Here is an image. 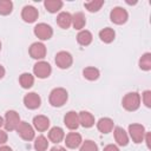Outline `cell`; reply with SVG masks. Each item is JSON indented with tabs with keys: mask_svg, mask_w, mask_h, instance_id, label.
Here are the masks:
<instances>
[{
	"mask_svg": "<svg viewBox=\"0 0 151 151\" xmlns=\"http://www.w3.org/2000/svg\"><path fill=\"white\" fill-rule=\"evenodd\" d=\"M67 91L63 87H57V88H53L50 93V104L52 106H55V107H60L63 106L66 100H67Z\"/></svg>",
	"mask_w": 151,
	"mask_h": 151,
	"instance_id": "6da1fadb",
	"label": "cell"
},
{
	"mask_svg": "<svg viewBox=\"0 0 151 151\" xmlns=\"http://www.w3.org/2000/svg\"><path fill=\"white\" fill-rule=\"evenodd\" d=\"M123 107L127 111H136L140 105V96L137 92H130L123 98Z\"/></svg>",
	"mask_w": 151,
	"mask_h": 151,
	"instance_id": "7a4b0ae2",
	"label": "cell"
},
{
	"mask_svg": "<svg viewBox=\"0 0 151 151\" xmlns=\"http://www.w3.org/2000/svg\"><path fill=\"white\" fill-rule=\"evenodd\" d=\"M19 124H20V117H19L18 112H15L13 110L7 111L5 114V119H4L5 129L7 131H13V130H17Z\"/></svg>",
	"mask_w": 151,
	"mask_h": 151,
	"instance_id": "3957f363",
	"label": "cell"
},
{
	"mask_svg": "<svg viewBox=\"0 0 151 151\" xmlns=\"http://www.w3.org/2000/svg\"><path fill=\"white\" fill-rule=\"evenodd\" d=\"M52 72L51 65L47 61H38L34 66H33V73L34 76H37L40 79L47 78Z\"/></svg>",
	"mask_w": 151,
	"mask_h": 151,
	"instance_id": "277c9868",
	"label": "cell"
},
{
	"mask_svg": "<svg viewBox=\"0 0 151 151\" xmlns=\"http://www.w3.org/2000/svg\"><path fill=\"white\" fill-rule=\"evenodd\" d=\"M129 132L134 143H142L145 138V129L140 124H131L129 126Z\"/></svg>",
	"mask_w": 151,
	"mask_h": 151,
	"instance_id": "5b68a950",
	"label": "cell"
},
{
	"mask_svg": "<svg viewBox=\"0 0 151 151\" xmlns=\"http://www.w3.org/2000/svg\"><path fill=\"white\" fill-rule=\"evenodd\" d=\"M17 132L24 140H32L34 138V129L26 122H20L17 127Z\"/></svg>",
	"mask_w": 151,
	"mask_h": 151,
	"instance_id": "8992f818",
	"label": "cell"
},
{
	"mask_svg": "<svg viewBox=\"0 0 151 151\" xmlns=\"http://www.w3.org/2000/svg\"><path fill=\"white\" fill-rule=\"evenodd\" d=\"M34 34L40 40H48L53 34V29H52V27L50 25L41 22V24H38L34 27Z\"/></svg>",
	"mask_w": 151,
	"mask_h": 151,
	"instance_id": "52a82bcc",
	"label": "cell"
},
{
	"mask_svg": "<svg viewBox=\"0 0 151 151\" xmlns=\"http://www.w3.org/2000/svg\"><path fill=\"white\" fill-rule=\"evenodd\" d=\"M127 17H129L127 12H126L124 8H122V7H114V8L111 11V13H110V19H111V21L114 22V24H117V25L124 24V22L127 20Z\"/></svg>",
	"mask_w": 151,
	"mask_h": 151,
	"instance_id": "ba28073f",
	"label": "cell"
},
{
	"mask_svg": "<svg viewBox=\"0 0 151 151\" xmlns=\"http://www.w3.org/2000/svg\"><path fill=\"white\" fill-rule=\"evenodd\" d=\"M72 55L66 51H60L55 55V64L59 68H68L72 65Z\"/></svg>",
	"mask_w": 151,
	"mask_h": 151,
	"instance_id": "9c48e42d",
	"label": "cell"
},
{
	"mask_svg": "<svg viewBox=\"0 0 151 151\" xmlns=\"http://www.w3.org/2000/svg\"><path fill=\"white\" fill-rule=\"evenodd\" d=\"M24 104L27 109L29 110H35L40 106L41 104V99L40 97L35 93V92H29L24 97Z\"/></svg>",
	"mask_w": 151,
	"mask_h": 151,
	"instance_id": "30bf717a",
	"label": "cell"
},
{
	"mask_svg": "<svg viewBox=\"0 0 151 151\" xmlns=\"http://www.w3.org/2000/svg\"><path fill=\"white\" fill-rule=\"evenodd\" d=\"M29 55L33 59H42L46 55V47L42 42H33L29 47Z\"/></svg>",
	"mask_w": 151,
	"mask_h": 151,
	"instance_id": "8fae6325",
	"label": "cell"
},
{
	"mask_svg": "<svg viewBox=\"0 0 151 151\" xmlns=\"http://www.w3.org/2000/svg\"><path fill=\"white\" fill-rule=\"evenodd\" d=\"M38 15H39L38 9L35 7H33V6H25L22 8L21 18L26 22H34L38 19Z\"/></svg>",
	"mask_w": 151,
	"mask_h": 151,
	"instance_id": "7c38bea8",
	"label": "cell"
},
{
	"mask_svg": "<svg viewBox=\"0 0 151 151\" xmlns=\"http://www.w3.org/2000/svg\"><path fill=\"white\" fill-rule=\"evenodd\" d=\"M64 123L65 125L70 129V130H76L79 126V118H78V113H76L74 111H70L66 113V116L64 117Z\"/></svg>",
	"mask_w": 151,
	"mask_h": 151,
	"instance_id": "4fadbf2b",
	"label": "cell"
},
{
	"mask_svg": "<svg viewBox=\"0 0 151 151\" xmlns=\"http://www.w3.org/2000/svg\"><path fill=\"white\" fill-rule=\"evenodd\" d=\"M81 136L77 132H70L66 137H65V144L67 147L70 149H76L81 144Z\"/></svg>",
	"mask_w": 151,
	"mask_h": 151,
	"instance_id": "5bb4252c",
	"label": "cell"
},
{
	"mask_svg": "<svg viewBox=\"0 0 151 151\" xmlns=\"http://www.w3.org/2000/svg\"><path fill=\"white\" fill-rule=\"evenodd\" d=\"M33 126L38 131H46L50 126V119L45 116H35L33 118Z\"/></svg>",
	"mask_w": 151,
	"mask_h": 151,
	"instance_id": "9a60e30c",
	"label": "cell"
},
{
	"mask_svg": "<svg viewBox=\"0 0 151 151\" xmlns=\"http://www.w3.org/2000/svg\"><path fill=\"white\" fill-rule=\"evenodd\" d=\"M114 139L117 142L118 145L120 146H126L127 143H129V137H127V133L125 132V130L120 126H117L114 127Z\"/></svg>",
	"mask_w": 151,
	"mask_h": 151,
	"instance_id": "2e32d148",
	"label": "cell"
},
{
	"mask_svg": "<svg viewBox=\"0 0 151 151\" xmlns=\"http://www.w3.org/2000/svg\"><path fill=\"white\" fill-rule=\"evenodd\" d=\"M97 127L101 133H109L113 129V120L111 118H107V117L100 118L97 123Z\"/></svg>",
	"mask_w": 151,
	"mask_h": 151,
	"instance_id": "e0dca14e",
	"label": "cell"
},
{
	"mask_svg": "<svg viewBox=\"0 0 151 151\" xmlns=\"http://www.w3.org/2000/svg\"><path fill=\"white\" fill-rule=\"evenodd\" d=\"M78 118H79V124L81 126H84V127H91L94 124V117L87 111L79 112Z\"/></svg>",
	"mask_w": 151,
	"mask_h": 151,
	"instance_id": "ac0fdd59",
	"label": "cell"
},
{
	"mask_svg": "<svg viewBox=\"0 0 151 151\" xmlns=\"http://www.w3.org/2000/svg\"><path fill=\"white\" fill-rule=\"evenodd\" d=\"M64 137H65V133H64V130L61 129V127H59V126H54V127H52L51 130H50V132H48V138H50V140L51 142H53V143H60L63 139H64Z\"/></svg>",
	"mask_w": 151,
	"mask_h": 151,
	"instance_id": "d6986e66",
	"label": "cell"
},
{
	"mask_svg": "<svg viewBox=\"0 0 151 151\" xmlns=\"http://www.w3.org/2000/svg\"><path fill=\"white\" fill-rule=\"evenodd\" d=\"M57 22L61 28H68L72 24V15L68 12H61L57 17Z\"/></svg>",
	"mask_w": 151,
	"mask_h": 151,
	"instance_id": "ffe728a7",
	"label": "cell"
},
{
	"mask_svg": "<svg viewBox=\"0 0 151 151\" xmlns=\"http://www.w3.org/2000/svg\"><path fill=\"white\" fill-rule=\"evenodd\" d=\"M114 37H116V33H114V31H113L112 28H110V27L103 28V29L99 32V38H100V40L104 41V42H106V44L112 42L113 39H114Z\"/></svg>",
	"mask_w": 151,
	"mask_h": 151,
	"instance_id": "44dd1931",
	"label": "cell"
},
{
	"mask_svg": "<svg viewBox=\"0 0 151 151\" xmlns=\"http://www.w3.org/2000/svg\"><path fill=\"white\" fill-rule=\"evenodd\" d=\"M86 24L85 15L81 12H77L76 14L72 15V25L76 29H81Z\"/></svg>",
	"mask_w": 151,
	"mask_h": 151,
	"instance_id": "7402d4cb",
	"label": "cell"
},
{
	"mask_svg": "<svg viewBox=\"0 0 151 151\" xmlns=\"http://www.w3.org/2000/svg\"><path fill=\"white\" fill-rule=\"evenodd\" d=\"M77 41L80 45H83V46L90 45L91 41H92V34H91V32L90 31H86V29L80 31L78 33V35H77Z\"/></svg>",
	"mask_w": 151,
	"mask_h": 151,
	"instance_id": "603a6c76",
	"label": "cell"
},
{
	"mask_svg": "<svg viewBox=\"0 0 151 151\" xmlns=\"http://www.w3.org/2000/svg\"><path fill=\"white\" fill-rule=\"evenodd\" d=\"M44 5H45V8L50 13H55L63 7V1H60V0H46L44 2Z\"/></svg>",
	"mask_w": 151,
	"mask_h": 151,
	"instance_id": "cb8c5ba5",
	"label": "cell"
},
{
	"mask_svg": "<svg viewBox=\"0 0 151 151\" xmlns=\"http://www.w3.org/2000/svg\"><path fill=\"white\" fill-rule=\"evenodd\" d=\"M19 83L20 85L24 87V88H29L33 86L34 84V77L31 74V73H22L19 78Z\"/></svg>",
	"mask_w": 151,
	"mask_h": 151,
	"instance_id": "d4e9b609",
	"label": "cell"
},
{
	"mask_svg": "<svg viewBox=\"0 0 151 151\" xmlns=\"http://www.w3.org/2000/svg\"><path fill=\"white\" fill-rule=\"evenodd\" d=\"M83 76L87 80H96L99 78V70L96 67H86L83 71Z\"/></svg>",
	"mask_w": 151,
	"mask_h": 151,
	"instance_id": "484cf974",
	"label": "cell"
},
{
	"mask_svg": "<svg viewBox=\"0 0 151 151\" xmlns=\"http://www.w3.org/2000/svg\"><path fill=\"white\" fill-rule=\"evenodd\" d=\"M139 67L144 71L151 70V53H144L139 59Z\"/></svg>",
	"mask_w": 151,
	"mask_h": 151,
	"instance_id": "4316f807",
	"label": "cell"
},
{
	"mask_svg": "<svg viewBox=\"0 0 151 151\" xmlns=\"http://www.w3.org/2000/svg\"><path fill=\"white\" fill-rule=\"evenodd\" d=\"M48 147V142L44 136H39L35 138L34 142V149L37 151H46Z\"/></svg>",
	"mask_w": 151,
	"mask_h": 151,
	"instance_id": "83f0119b",
	"label": "cell"
},
{
	"mask_svg": "<svg viewBox=\"0 0 151 151\" xmlns=\"http://www.w3.org/2000/svg\"><path fill=\"white\" fill-rule=\"evenodd\" d=\"M103 5H104V0H92V1L85 2V7L88 12H97L100 9Z\"/></svg>",
	"mask_w": 151,
	"mask_h": 151,
	"instance_id": "f1b7e54d",
	"label": "cell"
},
{
	"mask_svg": "<svg viewBox=\"0 0 151 151\" xmlns=\"http://www.w3.org/2000/svg\"><path fill=\"white\" fill-rule=\"evenodd\" d=\"M13 4L9 0H0V14L7 15L12 12Z\"/></svg>",
	"mask_w": 151,
	"mask_h": 151,
	"instance_id": "f546056e",
	"label": "cell"
},
{
	"mask_svg": "<svg viewBox=\"0 0 151 151\" xmlns=\"http://www.w3.org/2000/svg\"><path fill=\"white\" fill-rule=\"evenodd\" d=\"M79 151H98V146L92 140H85L81 146H80V150Z\"/></svg>",
	"mask_w": 151,
	"mask_h": 151,
	"instance_id": "4dcf8cb0",
	"label": "cell"
},
{
	"mask_svg": "<svg viewBox=\"0 0 151 151\" xmlns=\"http://www.w3.org/2000/svg\"><path fill=\"white\" fill-rule=\"evenodd\" d=\"M143 101L147 107H151V91H145L143 93Z\"/></svg>",
	"mask_w": 151,
	"mask_h": 151,
	"instance_id": "1f68e13d",
	"label": "cell"
},
{
	"mask_svg": "<svg viewBox=\"0 0 151 151\" xmlns=\"http://www.w3.org/2000/svg\"><path fill=\"white\" fill-rule=\"evenodd\" d=\"M7 142V133L2 130H0V145L1 144H5Z\"/></svg>",
	"mask_w": 151,
	"mask_h": 151,
	"instance_id": "d6a6232c",
	"label": "cell"
},
{
	"mask_svg": "<svg viewBox=\"0 0 151 151\" xmlns=\"http://www.w3.org/2000/svg\"><path fill=\"white\" fill-rule=\"evenodd\" d=\"M103 151H119V149H118L116 145H113V144H109V145H106V146L104 147Z\"/></svg>",
	"mask_w": 151,
	"mask_h": 151,
	"instance_id": "836d02e7",
	"label": "cell"
},
{
	"mask_svg": "<svg viewBox=\"0 0 151 151\" xmlns=\"http://www.w3.org/2000/svg\"><path fill=\"white\" fill-rule=\"evenodd\" d=\"M51 151H66V150L63 146H54V147L51 149Z\"/></svg>",
	"mask_w": 151,
	"mask_h": 151,
	"instance_id": "e575fe53",
	"label": "cell"
},
{
	"mask_svg": "<svg viewBox=\"0 0 151 151\" xmlns=\"http://www.w3.org/2000/svg\"><path fill=\"white\" fill-rule=\"evenodd\" d=\"M0 151H12V149H11L9 146L2 145V146H0Z\"/></svg>",
	"mask_w": 151,
	"mask_h": 151,
	"instance_id": "d590c367",
	"label": "cell"
},
{
	"mask_svg": "<svg viewBox=\"0 0 151 151\" xmlns=\"http://www.w3.org/2000/svg\"><path fill=\"white\" fill-rule=\"evenodd\" d=\"M4 76H5V68H4V66L0 65V79H1Z\"/></svg>",
	"mask_w": 151,
	"mask_h": 151,
	"instance_id": "8d00e7d4",
	"label": "cell"
},
{
	"mask_svg": "<svg viewBox=\"0 0 151 151\" xmlns=\"http://www.w3.org/2000/svg\"><path fill=\"white\" fill-rule=\"evenodd\" d=\"M145 134H146V144H147V146H150V133L147 132Z\"/></svg>",
	"mask_w": 151,
	"mask_h": 151,
	"instance_id": "74e56055",
	"label": "cell"
},
{
	"mask_svg": "<svg viewBox=\"0 0 151 151\" xmlns=\"http://www.w3.org/2000/svg\"><path fill=\"white\" fill-rule=\"evenodd\" d=\"M4 125V119H2V117H0V126H2Z\"/></svg>",
	"mask_w": 151,
	"mask_h": 151,
	"instance_id": "f35d334b",
	"label": "cell"
},
{
	"mask_svg": "<svg viewBox=\"0 0 151 151\" xmlns=\"http://www.w3.org/2000/svg\"><path fill=\"white\" fill-rule=\"evenodd\" d=\"M0 50H1V42H0Z\"/></svg>",
	"mask_w": 151,
	"mask_h": 151,
	"instance_id": "ab89813d",
	"label": "cell"
}]
</instances>
